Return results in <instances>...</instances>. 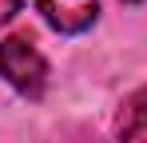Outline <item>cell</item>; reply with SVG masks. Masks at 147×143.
Segmentation results:
<instances>
[{
  "label": "cell",
  "mask_w": 147,
  "mask_h": 143,
  "mask_svg": "<svg viewBox=\"0 0 147 143\" xmlns=\"http://www.w3.org/2000/svg\"><path fill=\"white\" fill-rule=\"evenodd\" d=\"M0 76L16 88L20 95H36L48 88V60L28 36H8L0 40Z\"/></svg>",
  "instance_id": "obj_1"
},
{
  "label": "cell",
  "mask_w": 147,
  "mask_h": 143,
  "mask_svg": "<svg viewBox=\"0 0 147 143\" xmlns=\"http://www.w3.org/2000/svg\"><path fill=\"white\" fill-rule=\"evenodd\" d=\"M40 16L64 32V36H76V32H88L96 24V12H99V0H36Z\"/></svg>",
  "instance_id": "obj_2"
},
{
  "label": "cell",
  "mask_w": 147,
  "mask_h": 143,
  "mask_svg": "<svg viewBox=\"0 0 147 143\" xmlns=\"http://www.w3.org/2000/svg\"><path fill=\"white\" fill-rule=\"evenodd\" d=\"M115 131H119V143H147V84L123 99Z\"/></svg>",
  "instance_id": "obj_3"
},
{
  "label": "cell",
  "mask_w": 147,
  "mask_h": 143,
  "mask_svg": "<svg viewBox=\"0 0 147 143\" xmlns=\"http://www.w3.org/2000/svg\"><path fill=\"white\" fill-rule=\"evenodd\" d=\"M20 4H24V0H0V28H4V24L20 12Z\"/></svg>",
  "instance_id": "obj_4"
},
{
  "label": "cell",
  "mask_w": 147,
  "mask_h": 143,
  "mask_svg": "<svg viewBox=\"0 0 147 143\" xmlns=\"http://www.w3.org/2000/svg\"><path fill=\"white\" fill-rule=\"evenodd\" d=\"M127 4H135V0H127Z\"/></svg>",
  "instance_id": "obj_5"
}]
</instances>
